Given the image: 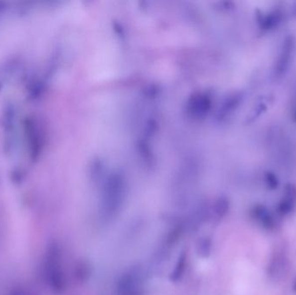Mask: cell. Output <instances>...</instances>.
<instances>
[{
	"mask_svg": "<svg viewBox=\"0 0 296 295\" xmlns=\"http://www.w3.org/2000/svg\"><path fill=\"white\" fill-rule=\"evenodd\" d=\"M264 181H265L268 189L271 190V191L277 190L279 186L278 178L273 173H270V172L266 173L264 176Z\"/></svg>",
	"mask_w": 296,
	"mask_h": 295,
	"instance_id": "cell-8",
	"label": "cell"
},
{
	"mask_svg": "<svg viewBox=\"0 0 296 295\" xmlns=\"http://www.w3.org/2000/svg\"><path fill=\"white\" fill-rule=\"evenodd\" d=\"M286 269V260L283 256H275L269 265V275L271 278L278 279L283 276Z\"/></svg>",
	"mask_w": 296,
	"mask_h": 295,
	"instance_id": "cell-5",
	"label": "cell"
},
{
	"mask_svg": "<svg viewBox=\"0 0 296 295\" xmlns=\"http://www.w3.org/2000/svg\"><path fill=\"white\" fill-rule=\"evenodd\" d=\"M212 242L210 238L203 239V241L198 245V251L201 256H208L211 252Z\"/></svg>",
	"mask_w": 296,
	"mask_h": 295,
	"instance_id": "cell-10",
	"label": "cell"
},
{
	"mask_svg": "<svg viewBox=\"0 0 296 295\" xmlns=\"http://www.w3.org/2000/svg\"><path fill=\"white\" fill-rule=\"evenodd\" d=\"M280 20H281V15L277 12L270 14L265 17V19L263 20V26L264 27V29H270L275 25H277Z\"/></svg>",
	"mask_w": 296,
	"mask_h": 295,
	"instance_id": "cell-9",
	"label": "cell"
},
{
	"mask_svg": "<svg viewBox=\"0 0 296 295\" xmlns=\"http://www.w3.org/2000/svg\"><path fill=\"white\" fill-rule=\"evenodd\" d=\"M250 216L261 228L273 231L277 228V219L265 204H256L250 210Z\"/></svg>",
	"mask_w": 296,
	"mask_h": 295,
	"instance_id": "cell-2",
	"label": "cell"
},
{
	"mask_svg": "<svg viewBox=\"0 0 296 295\" xmlns=\"http://www.w3.org/2000/svg\"><path fill=\"white\" fill-rule=\"evenodd\" d=\"M144 295V277L142 269L135 267L120 276L116 285V295Z\"/></svg>",
	"mask_w": 296,
	"mask_h": 295,
	"instance_id": "cell-1",
	"label": "cell"
},
{
	"mask_svg": "<svg viewBox=\"0 0 296 295\" xmlns=\"http://www.w3.org/2000/svg\"><path fill=\"white\" fill-rule=\"evenodd\" d=\"M296 208V187L289 184L284 189L283 197L277 205V211L281 216H287L295 211Z\"/></svg>",
	"mask_w": 296,
	"mask_h": 295,
	"instance_id": "cell-4",
	"label": "cell"
},
{
	"mask_svg": "<svg viewBox=\"0 0 296 295\" xmlns=\"http://www.w3.org/2000/svg\"><path fill=\"white\" fill-rule=\"evenodd\" d=\"M185 266H186V255L185 254H181L180 256L178 257L177 264L175 265L174 269L171 273V279L172 282H176L182 277L183 274L185 270Z\"/></svg>",
	"mask_w": 296,
	"mask_h": 295,
	"instance_id": "cell-7",
	"label": "cell"
},
{
	"mask_svg": "<svg viewBox=\"0 0 296 295\" xmlns=\"http://www.w3.org/2000/svg\"><path fill=\"white\" fill-rule=\"evenodd\" d=\"M230 210V201L225 197L217 199L213 207V212L217 219H223L227 216Z\"/></svg>",
	"mask_w": 296,
	"mask_h": 295,
	"instance_id": "cell-6",
	"label": "cell"
},
{
	"mask_svg": "<svg viewBox=\"0 0 296 295\" xmlns=\"http://www.w3.org/2000/svg\"><path fill=\"white\" fill-rule=\"evenodd\" d=\"M294 46L295 42L292 37H287L286 39L284 40L275 68V72L277 77H282L288 71L293 57Z\"/></svg>",
	"mask_w": 296,
	"mask_h": 295,
	"instance_id": "cell-3",
	"label": "cell"
},
{
	"mask_svg": "<svg viewBox=\"0 0 296 295\" xmlns=\"http://www.w3.org/2000/svg\"><path fill=\"white\" fill-rule=\"evenodd\" d=\"M293 290H294V292L296 293V279H295V281H294Z\"/></svg>",
	"mask_w": 296,
	"mask_h": 295,
	"instance_id": "cell-11",
	"label": "cell"
}]
</instances>
